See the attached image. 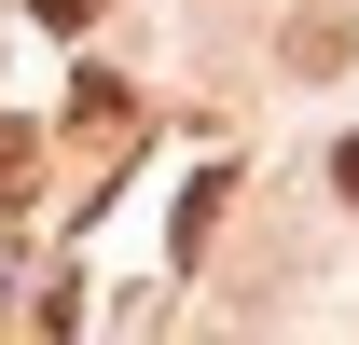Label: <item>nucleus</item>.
Listing matches in <instances>:
<instances>
[{"mask_svg": "<svg viewBox=\"0 0 359 345\" xmlns=\"http://www.w3.org/2000/svg\"><path fill=\"white\" fill-rule=\"evenodd\" d=\"M28 166H42V152H28V138L0 125V208H14V194H28Z\"/></svg>", "mask_w": 359, "mask_h": 345, "instance_id": "nucleus-2", "label": "nucleus"}, {"mask_svg": "<svg viewBox=\"0 0 359 345\" xmlns=\"http://www.w3.org/2000/svg\"><path fill=\"white\" fill-rule=\"evenodd\" d=\"M42 14H55V28H97V14H111V0H42Z\"/></svg>", "mask_w": 359, "mask_h": 345, "instance_id": "nucleus-3", "label": "nucleus"}, {"mask_svg": "<svg viewBox=\"0 0 359 345\" xmlns=\"http://www.w3.org/2000/svg\"><path fill=\"white\" fill-rule=\"evenodd\" d=\"M332 180H346V208H359V138H346V152H332Z\"/></svg>", "mask_w": 359, "mask_h": 345, "instance_id": "nucleus-4", "label": "nucleus"}, {"mask_svg": "<svg viewBox=\"0 0 359 345\" xmlns=\"http://www.w3.org/2000/svg\"><path fill=\"white\" fill-rule=\"evenodd\" d=\"M138 138V97L125 83H83V152H125Z\"/></svg>", "mask_w": 359, "mask_h": 345, "instance_id": "nucleus-1", "label": "nucleus"}]
</instances>
